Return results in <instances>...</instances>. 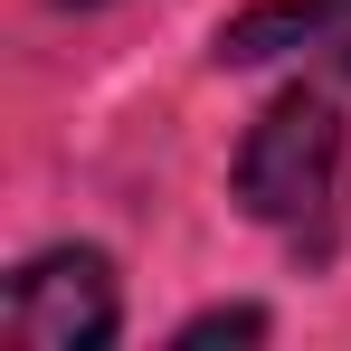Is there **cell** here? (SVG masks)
Listing matches in <instances>:
<instances>
[{"label":"cell","mask_w":351,"mask_h":351,"mask_svg":"<svg viewBox=\"0 0 351 351\" xmlns=\"http://www.w3.org/2000/svg\"><path fill=\"white\" fill-rule=\"evenodd\" d=\"M342 152H351L342 95L323 76L285 86L237 143V209L266 219V228H313L332 209V190H342Z\"/></svg>","instance_id":"6da1fadb"},{"label":"cell","mask_w":351,"mask_h":351,"mask_svg":"<svg viewBox=\"0 0 351 351\" xmlns=\"http://www.w3.org/2000/svg\"><path fill=\"white\" fill-rule=\"evenodd\" d=\"M209 342H266V313L256 304H219V313H190L171 332V351H209Z\"/></svg>","instance_id":"277c9868"},{"label":"cell","mask_w":351,"mask_h":351,"mask_svg":"<svg viewBox=\"0 0 351 351\" xmlns=\"http://www.w3.org/2000/svg\"><path fill=\"white\" fill-rule=\"evenodd\" d=\"M0 332L10 351H105L123 332V294L105 247H48L0 285Z\"/></svg>","instance_id":"7a4b0ae2"},{"label":"cell","mask_w":351,"mask_h":351,"mask_svg":"<svg viewBox=\"0 0 351 351\" xmlns=\"http://www.w3.org/2000/svg\"><path fill=\"white\" fill-rule=\"evenodd\" d=\"M294 48H351V0H247L219 29V66H266Z\"/></svg>","instance_id":"3957f363"},{"label":"cell","mask_w":351,"mask_h":351,"mask_svg":"<svg viewBox=\"0 0 351 351\" xmlns=\"http://www.w3.org/2000/svg\"><path fill=\"white\" fill-rule=\"evenodd\" d=\"M58 10H105V0H58Z\"/></svg>","instance_id":"5b68a950"}]
</instances>
